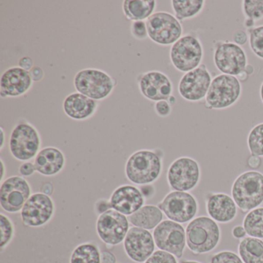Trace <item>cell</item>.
Here are the masks:
<instances>
[{
	"label": "cell",
	"mask_w": 263,
	"mask_h": 263,
	"mask_svg": "<svg viewBox=\"0 0 263 263\" xmlns=\"http://www.w3.org/2000/svg\"><path fill=\"white\" fill-rule=\"evenodd\" d=\"M101 253L95 243H81L72 252L70 263H101Z\"/></svg>",
	"instance_id": "cell-28"
},
{
	"label": "cell",
	"mask_w": 263,
	"mask_h": 263,
	"mask_svg": "<svg viewBox=\"0 0 263 263\" xmlns=\"http://www.w3.org/2000/svg\"><path fill=\"white\" fill-rule=\"evenodd\" d=\"M30 75H31L32 79L33 82H39L42 81L44 78V71L41 67L38 66H34L30 71Z\"/></svg>",
	"instance_id": "cell-41"
},
{
	"label": "cell",
	"mask_w": 263,
	"mask_h": 263,
	"mask_svg": "<svg viewBox=\"0 0 263 263\" xmlns=\"http://www.w3.org/2000/svg\"><path fill=\"white\" fill-rule=\"evenodd\" d=\"M55 203L51 196L42 192L32 194L21 212L24 226L39 228L45 226L54 216Z\"/></svg>",
	"instance_id": "cell-13"
},
{
	"label": "cell",
	"mask_w": 263,
	"mask_h": 263,
	"mask_svg": "<svg viewBox=\"0 0 263 263\" xmlns=\"http://www.w3.org/2000/svg\"><path fill=\"white\" fill-rule=\"evenodd\" d=\"M249 77V75H248V73H246V71H243L241 72L240 74H238L236 78H238V80L240 81V82H245V81H247Z\"/></svg>",
	"instance_id": "cell-50"
},
{
	"label": "cell",
	"mask_w": 263,
	"mask_h": 263,
	"mask_svg": "<svg viewBox=\"0 0 263 263\" xmlns=\"http://www.w3.org/2000/svg\"><path fill=\"white\" fill-rule=\"evenodd\" d=\"M232 41H233V43H235V44L241 47V46L245 45L249 41V36H248V33L244 31V30H237V31L233 33Z\"/></svg>",
	"instance_id": "cell-40"
},
{
	"label": "cell",
	"mask_w": 263,
	"mask_h": 263,
	"mask_svg": "<svg viewBox=\"0 0 263 263\" xmlns=\"http://www.w3.org/2000/svg\"><path fill=\"white\" fill-rule=\"evenodd\" d=\"M261 162L262 161H261V157L256 156V155H251L247 160L248 166L253 170L259 168L261 167Z\"/></svg>",
	"instance_id": "cell-45"
},
{
	"label": "cell",
	"mask_w": 263,
	"mask_h": 263,
	"mask_svg": "<svg viewBox=\"0 0 263 263\" xmlns=\"http://www.w3.org/2000/svg\"><path fill=\"white\" fill-rule=\"evenodd\" d=\"M157 7L155 0H125L123 13L128 21H146L153 15Z\"/></svg>",
	"instance_id": "cell-25"
},
{
	"label": "cell",
	"mask_w": 263,
	"mask_h": 263,
	"mask_svg": "<svg viewBox=\"0 0 263 263\" xmlns=\"http://www.w3.org/2000/svg\"><path fill=\"white\" fill-rule=\"evenodd\" d=\"M33 164L36 172L41 175L55 176L61 173L65 167V155L58 147H46L40 151Z\"/></svg>",
	"instance_id": "cell-23"
},
{
	"label": "cell",
	"mask_w": 263,
	"mask_h": 263,
	"mask_svg": "<svg viewBox=\"0 0 263 263\" xmlns=\"http://www.w3.org/2000/svg\"><path fill=\"white\" fill-rule=\"evenodd\" d=\"M201 179V167L196 160L180 157L169 166L167 181L173 191L189 192L197 187Z\"/></svg>",
	"instance_id": "cell-9"
},
{
	"label": "cell",
	"mask_w": 263,
	"mask_h": 263,
	"mask_svg": "<svg viewBox=\"0 0 263 263\" xmlns=\"http://www.w3.org/2000/svg\"><path fill=\"white\" fill-rule=\"evenodd\" d=\"M36 168H35L34 164L30 162V161H27L21 164L19 167L20 175L22 177H30L36 172Z\"/></svg>",
	"instance_id": "cell-39"
},
{
	"label": "cell",
	"mask_w": 263,
	"mask_h": 263,
	"mask_svg": "<svg viewBox=\"0 0 263 263\" xmlns=\"http://www.w3.org/2000/svg\"><path fill=\"white\" fill-rule=\"evenodd\" d=\"M155 246L159 250L164 251L181 258L186 246V232L180 223L163 220L153 232Z\"/></svg>",
	"instance_id": "cell-14"
},
{
	"label": "cell",
	"mask_w": 263,
	"mask_h": 263,
	"mask_svg": "<svg viewBox=\"0 0 263 263\" xmlns=\"http://www.w3.org/2000/svg\"><path fill=\"white\" fill-rule=\"evenodd\" d=\"M212 79L210 72L202 64L181 77L178 83V93L189 102H199L205 99Z\"/></svg>",
	"instance_id": "cell-16"
},
{
	"label": "cell",
	"mask_w": 263,
	"mask_h": 263,
	"mask_svg": "<svg viewBox=\"0 0 263 263\" xmlns=\"http://www.w3.org/2000/svg\"><path fill=\"white\" fill-rule=\"evenodd\" d=\"M186 244L194 254L212 252L221 238V230L216 221L210 217H196L190 221L185 229Z\"/></svg>",
	"instance_id": "cell-3"
},
{
	"label": "cell",
	"mask_w": 263,
	"mask_h": 263,
	"mask_svg": "<svg viewBox=\"0 0 263 263\" xmlns=\"http://www.w3.org/2000/svg\"><path fill=\"white\" fill-rule=\"evenodd\" d=\"M154 107H155V113L161 118H167L172 113V106L167 101L155 102Z\"/></svg>",
	"instance_id": "cell-37"
},
{
	"label": "cell",
	"mask_w": 263,
	"mask_h": 263,
	"mask_svg": "<svg viewBox=\"0 0 263 263\" xmlns=\"http://www.w3.org/2000/svg\"><path fill=\"white\" fill-rule=\"evenodd\" d=\"M130 33L134 38L142 41L148 37L145 21H135L130 24Z\"/></svg>",
	"instance_id": "cell-36"
},
{
	"label": "cell",
	"mask_w": 263,
	"mask_h": 263,
	"mask_svg": "<svg viewBox=\"0 0 263 263\" xmlns=\"http://www.w3.org/2000/svg\"><path fill=\"white\" fill-rule=\"evenodd\" d=\"M31 195V186L24 177H9L1 182L0 205L8 213H18Z\"/></svg>",
	"instance_id": "cell-15"
},
{
	"label": "cell",
	"mask_w": 263,
	"mask_h": 263,
	"mask_svg": "<svg viewBox=\"0 0 263 263\" xmlns=\"http://www.w3.org/2000/svg\"><path fill=\"white\" fill-rule=\"evenodd\" d=\"M169 56L174 67L186 73L202 64L204 49L198 36L185 34L172 46Z\"/></svg>",
	"instance_id": "cell-7"
},
{
	"label": "cell",
	"mask_w": 263,
	"mask_h": 263,
	"mask_svg": "<svg viewBox=\"0 0 263 263\" xmlns=\"http://www.w3.org/2000/svg\"><path fill=\"white\" fill-rule=\"evenodd\" d=\"M164 218V213L158 205L146 204L128 216L129 221L135 227L146 230L155 229Z\"/></svg>",
	"instance_id": "cell-24"
},
{
	"label": "cell",
	"mask_w": 263,
	"mask_h": 263,
	"mask_svg": "<svg viewBox=\"0 0 263 263\" xmlns=\"http://www.w3.org/2000/svg\"><path fill=\"white\" fill-rule=\"evenodd\" d=\"M163 170V153L161 151L142 149L134 152L125 164V176L136 185L155 182Z\"/></svg>",
	"instance_id": "cell-1"
},
{
	"label": "cell",
	"mask_w": 263,
	"mask_h": 263,
	"mask_svg": "<svg viewBox=\"0 0 263 263\" xmlns=\"http://www.w3.org/2000/svg\"><path fill=\"white\" fill-rule=\"evenodd\" d=\"M206 212L216 222H230L235 219L238 207L232 197L222 192L209 193L205 198Z\"/></svg>",
	"instance_id": "cell-21"
},
{
	"label": "cell",
	"mask_w": 263,
	"mask_h": 263,
	"mask_svg": "<svg viewBox=\"0 0 263 263\" xmlns=\"http://www.w3.org/2000/svg\"><path fill=\"white\" fill-rule=\"evenodd\" d=\"M101 263H117V258L113 252L104 250L101 253Z\"/></svg>",
	"instance_id": "cell-44"
},
{
	"label": "cell",
	"mask_w": 263,
	"mask_h": 263,
	"mask_svg": "<svg viewBox=\"0 0 263 263\" xmlns=\"http://www.w3.org/2000/svg\"><path fill=\"white\" fill-rule=\"evenodd\" d=\"M1 161V182L6 179L5 176L7 175V167H6L5 163H4V160L1 158L0 160Z\"/></svg>",
	"instance_id": "cell-48"
},
{
	"label": "cell",
	"mask_w": 263,
	"mask_h": 263,
	"mask_svg": "<svg viewBox=\"0 0 263 263\" xmlns=\"http://www.w3.org/2000/svg\"><path fill=\"white\" fill-rule=\"evenodd\" d=\"M0 248L3 252L13 241L15 235V226L13 221L4 213L0 214Z\"/></svg>",
	"instance_id": "cell-31"
},
{
	"label": "cell",
	"mask_w": 263,
	"mask_h": 263,
	"mask_svg": "<svg viewBox=\"0 0 263 263\" xmlns=\"http://www.w3.org/2000/svg\"><path fill=\"white\" fill-rule=\"evenodd\" d=\"M238 254L244 263H263V241L245 237L238 244Z\"/></svg>",
	"instance_id": "cell-26"
},
{
	"label": "cell",
	"mask_w": 263,
	"mask_h": 263,
	"mask_svg": "<svg viewBox=\"0 0 263 263\" xmlns=\"http://www.w3.org/2000/svg\"><path fill=\"white\" fill-rule=\"evenodd\" d=\"M141 95L151 101H167L173 93L174 87L167 75L158 70L146 72L138 78Z\"/></svg>",
	"instance_id": "cell-18"
},
{
	"label": "cell",
	"mask_w": 263,
	"mask_h": 263,
	"mask_svg": "<svg viewBox=\"0 0 263 263\" xmlns=\"http://www.w3.org/2000/svg\"><path fill=\"white\" fill-rule=\"evenodd\" d=\"M213 60L218 71L231 76H238L249 64L244 49L230 41L215 43Z\"/></svg>",
	"instance_id": "cell-11"
},
{
	"label": "cell",
	"mask_w": 263,
	"mask_h": 263,
	"mask_svg": "<svg viewBox=\"0 0 263 263\" xmlns=\"http://www.w3.org/2000/svg\"><path fill=\"white\" fill-rule=\"evenodd\" d=\"M232 233L234 238H238V239H242L247 235L244 227L241 226H235L232 229Z\"/></svg>",
	"instance_id": "cell-46"
},
{
	"label": "cell",
	"mask_w": 263,
	"mask_h": 263,
	"mask_svg": "<svg viewBox=\"0 0 263 263\" xmlns=\"http://www.w3.org/2000/svg\"><path fill=\"white\" fill-rule=\"evenodd\" d=\"M41 192L49 195V196H51L54 192V186L51 182L44 183L41 187Z\"/></svg>",
	"instance_id": "cell-47"
},
{
	"label": "cell",
	"mask_w": 263,
	"mask_h": 263,
	"mask_svg": "<svg viewBox=\"0 0 263 263\" xmlns=\"http://www.w3.org/2000/svg\"><path fill=\"white\" fill-rule=\"evenodd\" d=\"M241 82L231 75L221 74L212 79L205 98V107L211 110H224L238 102L241 96Z\"/></svg>",
	"instance_id": "cell-6"
},
{
	"label": "cell",
	"mask_w": 263,
	"mask_h": 263,
	"mask_svg": "<svg viewBox=\"0 0 263 263\" xmlns=\"http://www.w3.org/2000/svg\"><path fill=\"white\" fill-rule=\"evenodd\" d=\"M181 263H201L199 261H193V260H186V261H181Z\"/></svg>",
	"instance_id": "cell-54"
},
{
	"label": "cell",
	"mask_w": 263,
	"mask_h": 263,
	"mask_svg": "<svg viewBox=\"0 0 263 263\" xmlns=\"http://www.w3.org/2000/svg\"><path fill=\"white\" fill-rule=\"evenodd\" d=\"M109 200L112 209L126 216L135 213L145 202L140 189L132 184H123L117 187Z\"/></svg>",
	"instance_id": "cell-20"
},
{
	"label": "cell",
	"mask_w": 263,
	"mask_h": 263,
	"mask_svg": "<svg viewBox=\"0 0 263 263\" xmlns=\"http://www.w3.org/2000/svg\"><path fill=\"white\" fill-rule=\"evenodd\" d=\"M210 263H244L240 256L230 251H222L215 254Z\"/></svg>",
	"instance_id": "cell-34"
},
{
	"label": "cell",
	"mask_w": 263,
	"mask_h": 263,
	"mask_svg": "<svg viewBox=\"0 0 263 263\" xmlns=\"http://www.w3.org/2000/svg\"><path fill=\"white\" fill-rule=\"evenodd\" d=\"M167 102L170 104V105L173 106L175 105V103H176V98H175V97L173 96V95H172V96L170 97V98H168V99L167 100Z\"/></svg>",
	"instance_id": "cell-52"
},
{
	"label": "cell",
	"mask_w": 263,
	"mask_h": 263,
	"mask_svg": "<svg viewBox=\"0 0 263 263\" xmlns=\"http://www.w3.org/2000/svg\"><path fill=\"white\" fill-rule=\"evenodd\" d=\"M33 84L30 72L20 67H10L1 77L0 95L3 98H20L25 95Z\"/></svg>",
	"instance_id": "cell-19"
},
{
	"label": "cell",
	"mask_w": 263,
	"mask_h": 263,
	"mask_svg": "<svg viewBox=\"0 0 263 263\" xmlns=\"http://www.w3.org/2000/svg\"><path fill=\"white\" fill-rule=\"evenodd\" d=\"M145 22L148 37L158 45L172 46L182 36V25L172 13L156 12Z\"/></svg>",
	"instance_id": "cell-8"
},
{
	"label": "cell",
	"mask_w": 263,
	"mask_h": 263,
	"mask_svg": "<svg viewBox=\"0 0 263 263\" xmlns=\"http://www.w3.org/2000/svg\"><path fill=\"white\" fill-rule=\"evenodd\" d=\"M144 263H178V261L175 255L158 249Z\"/></svg>",
	"instance_id": "cell-35"
},
{
	"label": "cell",
	"mask_w": 263,
	"mask_h": 263,
	"mask_svg": "<svg viewBox=\"0 0 263 263\" xmlns=\"http://www.w3.org/2000/svg\"><path fill=\"white\" fill-rule=\"evenodd\" d=\"M249 47L252 53L263 60V25L248 30Z\"/></svg>",
	"instance_id": "cell-33"
},
{
	"label": "cell",
	"mask_w": 263,
	"mask_h": 263,
	"mask_svg": "<svg viewBox=\"0 0 263 263\" xmlns=\"http://www.w3.org/2000/svg\"><path fill=\"white\" fill-rule=\"evenodd\" d=\"M175 16L183 22L192 19L202 12L205 5L204 0H172L171 1Z\"/></svg>",
	"instance_id": "cell-27"
},
{
	"label": "cell",
	"mask_w": 263,
	"mask_h": 263,
	"mask_svg": "<svg viewBox=\"0 0 263 263\" xmlns=\"http://www.w3.org/2000/svg\"><path fill=\"white\" fill-rule=\"evenodd\" d=\"M116 84V81L110 75L100 69H83L73 78L77 91L97 101L109 98Z\"/></svg>",
	"instance_id": "cell-4"
},
{
	"label": "cell",
	"mask_w": 263,
	"mask_h": 263,
	"mask_svg": "<svg viewBox=\"0 0 263 263\" xmlns=\"http://www.w3.org/2000/svg\"><path fill=\"white\" fill-rule=\"evenodd\" d=\"M19 67L27 71L30 72L34 67L33 59L30 57H24L19 61Z\"/></svg>",
	"instance_id": "cell-43"
},
{
	"label": "cell",
	"mask_w": 263,
	"mask_h": 263,
	"mask_svg": "<svg viewBox=\"0 0 263 263\" xmlns=\"http://www.w3.org/2000/svg\"><path fill=\"white\" fill-rule=\"evenodd\" d=\"M140 190H141V192L142 193L143 196L145 198V200L150 199L155 194V187L152 184L141 185L140 187Z\"/></svg>",
	"instance_id": "cell-42"
},
{
	"label": "cell",
	"mask_w": 263,
	"mask_h": 263,
	"mask_svg": "<svg viewBox=\"0 0 263 263\" xmlns=\"http://www.w3.org/2000/svg\"><path fill=\"white\" fill-rule=\"evenodd\" d=\"M245 71L248 73L249 76H251V75L253 74L254 71H255V69H254L253 66L251 65V64H248Z\"/></svg>",
	"instance_id": "cell-51"
},
{
	"label": "cell",
	"mask_w": 263,
	"mask_h": 263,
	"mask_svg": "<svg viewBox=\"0 0 263 263\" xmlns=\"http://www.w3.org/2000/svg\"><path fill=\"white\" fill-rule=\"evenodd\" d=\"M159 209L171 221L183 224L190 222L196 216L198 203L192 194L172 191L158 204Z\"/></svg>",
	"instance_id": "cell-10"
},
{
	"label": "cell",
	"mask_w": 263,
	"mask_h": 263,
	"mask_svg": "<svg viewBox=\"0 0 263 263\" xmlns=\"http://www.w3.org/2000/svg\"><path fill=\"white\" fill-rule=\"evenodd\" d=\"M0 135H1V142H0V150L3 151L6 142V135L3 127H0Z\"/></svg>",
	"instance_id": "cell-49"
},
{
	"label": "cell",
	"mask_w": 263,
	"mask_h": 263,
	"mask_svg": "<svg viewBox=\"0 0 263 263\" xmlns=\"http://www.w3.org/2000/svg\"><path fill=\"white\" fill-rule=\"evenodd\" d=\"M259 95L261 102H262L263 104V81L262 83H261V87H260Z\"/></svg>",
	"instance_id": "cell-53"
},
{
	"label": "cell",
	"mask_w": 263,
	"mask_h": 263,
	"mask_svg": "<svg viewBox=\"0 0 263 263\" xmlns=\"http://www.w3.org/2000/svg\"><path fill=\"white\" fill-rule=\"evenodd\" d=\"M243 227L249 237L263 239V207L248 212L243 220Z\"/></svg>",
	"instance_id": "cell-29"
},
{
	"label": "cell",
	"mask_w": 263,
	"mask_h": 263,
	"mask_svg": "<svg viewBox=\"0 0 263 263\" xmlns=\"http://www.w3.org/2000/svg\"><path fill=\"white\" fill-rule=\"evenodd\" d=\"M111 209L110 200L105 199V198H101V199L98 200L95 204V213H96L98 216Z\"/></svg>",
	"instance_id": "cell-38"
},
{
	"label": "cell",
	"mask_w": 263,
	"mask_h": 263,
	"mask_svg": "<svg viewBox=\"0 0 263 263\" xmlns=\"http://www.w3.org/2000/svg\"><path fill=\"white\" fill-rule=\"evenodd\" d=\"M247 144L251 155L263 157V122L251 129L248 135Z\"/></svg>",
	"instance_id": "cell-30"
},
{
	"label": "cell",
	"mask_w": 263,
	"mask_h": 263,
	"mask_svg": "<svg viewBox=\"0 0 263 263\" xmlns=\"http://www.w3.org/2000/svg\"><path fill=\"white\" fill-rule=\"evenodd\" d=\"M41 147V135L33 124L23 121L14 126L9 140V149L15 159L30 161L36 158Z\"/></svg>",
	"instance_id": "cell-5"
},
{
	"label": "cell",
	"mask_w": 263,
	"mask_h": 263,
	"mask_svg": "<svg viewBox=\"0 0 263 263\" xmlns=\"http://www.w3.org/2000/svg\"><path fill=\"white\" fill-rule=\"evenodd\" d=\"M98 105V101L75 92L66 97L63 103V110L70 119L86 121L95 115Z\"/></svg>",
	"instance_id": "cell-22"
},
{
	"label": "cell",
	"mask_w": 263,
	"mask_h": 263,
	"mask_svg": "<svg viewBox=\"0 0 263 263\" xmlns=\"http://www.w3.org/2000/svg\"><path fill=\"white\" fill-rule=\"evenodd\" d=\"M245 19L256 23L263 18V0H244L241 4Z\"/></svg>",
	"instance_id": "cell-32"
},
{
	"label": "cell",
	"mask_w": 263,
	"mask_h": 263,
	"mask_svg": "<svg viewBox=\"0 0 263 263\" xmlns=\"http://www.w3.org/2000/svg\"><path fill=\"white\" fill-rule=\"evenodd\" d=\"M130 228L128 218L112 209L101 214L97 219L98 238L108 246L124 242Z\"/></svg>",
	"instance_id": "cell-12"
},
{
	"label": "cell",
	"mask_w": 263,
	"mask_h": 263,
	"mask_svg": "<svg viewBox=\"0 0 263 263\" xmlns=\"http://www.w3.org/2000/svg\"><path fill=\"white\" fill-rule=\"evenodd\" d=\"M231 191L237 207L243 213L259 207L263 204V174L257 171L243 172L235 178Z\"/></svg>",
	"instance_id": "cell-2"
},
{
	"label": "cell",
	"mask_w": 263,
	"mask_h": 263,
	"mask_svg": "<svg viewBox=\"0 0 263 263\" xmlns=\"http://www.w3.org/2000/svg\"><path fill=\"white\" fill-rule=\"evenodd\" d=\"M153 234L148 230L132 226L124 241V249L130 260L144 263L155 252Z\"/></svg>",
	"instance_id": "cell-17"
}]
</instances>
